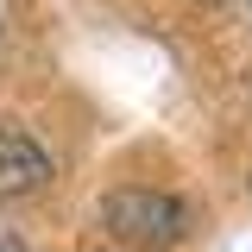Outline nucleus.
Returning a JSON list of instances; mask_svg holds the SVG:
<instances>
[{"label": "nucleus", "mask_w": 252, "mask_h": 252, "mask_svg": "<svg viewBox=\"0 0 252 252\" xmlns=\"http://www.w3.org/2000/svg\"><path fill=\"white\" fill-rule=\"evenodd\" d=\"M101 215H107V227H114L120 240H139V246H170V240H183V202L164 195V189H120V195L101 202Z\"/></svg>", "instance_id": "1"}, {"label": "nucleus", "mask_w": 252, "mask_h": 252, "mask_svg": "<svg viewBox=\"0 0 252 252\" xmlns=\"http://www.w3.org/2000/svg\"><path fill=\"white\" fill-rule=\"evenodd\" d=\"M44 177H51V158L19 126H0V195H32Z\"/></svg>", "instance_id": "2"}, {"label": "nucleus", "mask_w": 252, "mask_h": 252, "mask_svg": "<svg viewBox=\"0 0 252 252\" xmlns=\"http://www.w3.org/2000/svg\"><path fill=\"white\" fill-rule=\"evenodd\" d=\"M0 252H19V240H13V233H0Z\"/></svg>", "instance_id": "3"}]
</instances>
